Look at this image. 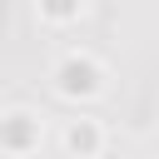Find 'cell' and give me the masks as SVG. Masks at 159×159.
<instances>
[{
  "instance_id": "6da1fadb",
  "label": "cell",
  "mask_w": 159,
  "mask_h": 159,
  "mask_svg": "<svg viewBox=\"0 0 159 159\" xmlns=\"http://www.w3.org/2000/svg\"><path fill=\"white\" fill-rule=\"evenodd\" d=\"M60 89L65 94H94L99 89V70L89 60H65L60 65Z\"/></svg>"
},
{
  "instance_id": "7a4b0ae2",
  "label": "cell",
  "mask_w": 159,
  "mask_h": 159,
  "mask_svg": "<svg viewBox=\"0 0 159 159\" xmlns=\"http://www.w3.org/2000/svg\"><path fill=\"white\" fill-rule=\"evenodd\" d=\"M35 124H40V119H30V114H10V119H0V144H10V149H30V144H35Z\"/></svg>"
},
{
  "instance_id": "3957f363",
  "label": "cell",
  "mask_w": 159,
  "mask_h": 159,
  "mask_svg": "<svg viewBox=\"0 0 159 159\" xmlns=\"http://www.w3.org/2000/svg\"><path fill=\"white\" fill-rule=\"evenodd\" d=\"M65 144H70V149H89V144H94V129H80V124H75Z\"/></svg>"
},
{
  "instance_id": "277c9868",
  "label": "cell",
  "mask_w": 159,
  "mask_h": 159,
  "mask_svg": "<svg viewBox=\"0 0 159 159\" xmlns=\"http://www.w3.org/2000/svg\"><path fill=\"white\" fill-rule=\"evenodd\" d=\"M45 10H50V15H70V10H75V0H45Z\"/></svg>"
}]
</instances>
